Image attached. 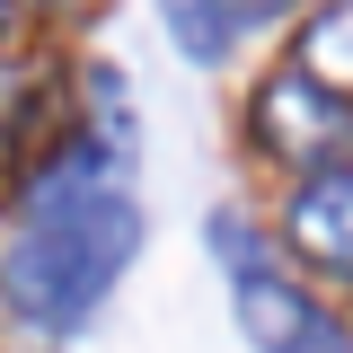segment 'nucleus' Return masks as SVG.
Masks as SVG:
<instances>
[{"label": "nucleus", "mask_w": 353, "mask_h": 353, "mask_svg": "<svg viewBox=\"0 0 353 353\" xmlns=\"http://www.w3.org/2000/svg\"><path fill=\"white\" fill-rule=\"evenodd\" d=\"M106 159L88 150L53 176L27 212V239H18V265H9V292L36 327H80L88 309L115 292V274L141 256V203L124 185H106Z\"/></svg>", "instance_id": "1"}, {"label": "nucleus", "mask_w": 353, "mask_h": 353, "mask_svg": "<svg viewBox=\"0 0 353 353\" xmlns=\"http://www.w3.org/2000/svg\"><path fill=\"white\" fill-rule=\"evenodd\" d=\"M230 309H239V336L256 353H353L345 327L309 301L301 283H283V274H265V265H248V274L230 283Z\"/></svg>", "instance_id": "2"}, {"label": "nucleus", "mask_w": 353, "mask_h": 353, "mask_svg": "<svg viewBox=\"0 0 353 353\" xmlns=\"http://www.w3.org/2000/svg\"><path fill=\"white\" fill-rule=\"evenodd\" d=\"M336 132H345V115H336L327 88L301 80V71H283V80L256 97V141H265V150H283V159H318Z\"/></svg>", "instance_id": "3"}, {"label": "nucleus", "mask_w": 353, "mask_h": 353, "mask_svg": "<svg viewBox=\"0 0 353 353\" xmlns=\"http://www.w3.org/2000/svg\"><path fill=\"white\" fill-rule=\"evenodd\" d=\"M292 248L327 274H353V168H327L292 203Z\"/></svg>", "instance_id": "4"}, {"label": "nucleus", "mask_w": 353, "mask_h": 353, "mask_svg": "<svg viewBox=\"0 0 353 353\" xmlns=\"http://www.w3.org/2000/svg\"><path fill=\"white\" fill-rule=\"evenodd\" d=\"M159 27L185 62H230V36H239V18H230V0H159Z\"/></svg>", "instance_id": "5"}, {"label": "nucleus", "mask_w": 353, "mask_h": 353, "mask_svg": "<svg viewBox=\"0 0 353 353\" xmlns=\"http://www.w3.org/2000/svg\"><path fill=\"white\" fill-rule=\"evenodd\" d=\"M301 80L318 88H353V0H336V9H318L301 36V62H292Z\"/></svg>", "instance_id": "6"}, {"label": "nucleus", "mask_w": 353, "mask_h": 353, "mask_svg": "<svg viewBox=\"0 0 353 353\" xmlns=\"http://www.w3.org/2000/svg\"><path fill=\"white\" fill-rule=\"evenodd\" d=\"M88 106H97V124H106V150L132 159V97H124V80H115V62L88 71Z\"/></svg>", "instance_id": "7"}, {"label": "nucleus", "mask_w": 353, "mask_h": 353, "mask_svg": "<svg viewBox=\"0 0 353 353\" xmlns=\"http://www.w3.org/2000/svg\"><path fill=\"white\" fill-rule=\"evenodd\" d=\"M212 248H221L230 265H239V274H248V265H256V230H239L230 212H212Z\"/></svg>", "instance_id": "8"}, {"label": "nucleus", "mask_w": 353, "mask_h": 353, "mask_svg": "<svg viewBox=\"0 0 353 353\" xmlns=\"http://www.w3.org/2000/svg\"><path fill=\"white\" fill-rule=\"evenodd\" d=\"M274 9H292V0H230V18H274Z\"/></svg>", "instance_id": "9"}]
</instances>
